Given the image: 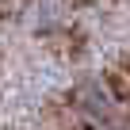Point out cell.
I'll return each mask as SVG.
<instances>
[{
	"label": "cell",
	"instance_id": "cell-1",
	"mask_svg": "<svg viewBox=\"0 0 130 130\" xmlns=\"http://www.w3.org/2000/svg\"><path fill=\"white\" fill-rule=\"evenodd\" d=\"M77 111H80V119H84L88 126H96V130H111V126L119 122V100H115V92H111L107 84H100V80H88V84L77 92Z\"/></svg>",
	"mask_w": 130,
	"mask_h": 130
}]
</instances>
